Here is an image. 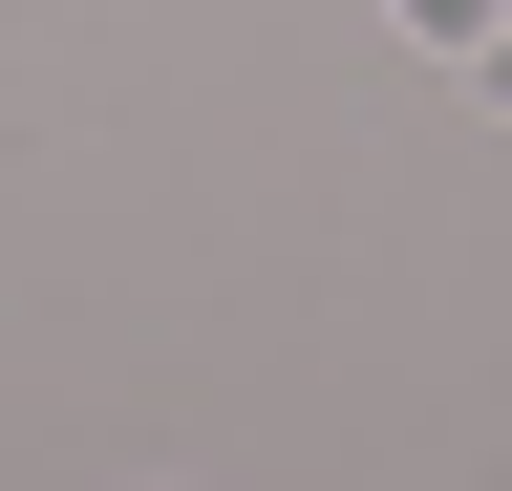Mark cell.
<instances>
[{"mask_svg": "<svg viewBox=\"0 0 512 491\" xmlns=\"http://www.w3.org/2000/svg\"><path fill=\"white\" fill-rule=\"evenodd\" d=\"M384 22H406L427 65H470V43H491V0H384Z\"/></svg>", "mask_w": 512, "mask_h": 491, "instance_id": "cell-1", "label": "cell"}, {"mask_svg": "<svg viewBox=\"0 0 512 491\" xmlns=\"http://www.w3.org/2000/svg\"><path fill=\"white\" fill-rule=\"evenodd\" d=\"M470 107H491V129H512V0H491V43H470Z\"/></svg>", "mask_w": 512, "mask_h": 491, "instance_id": "cell-2", "label": "cell"}]
</instances>
